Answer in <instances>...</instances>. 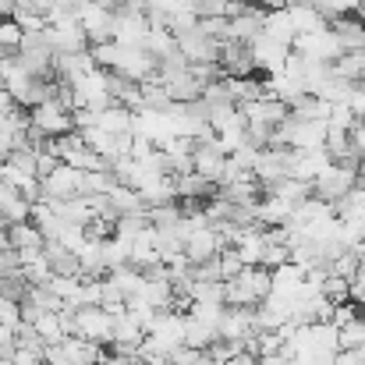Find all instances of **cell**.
<instances>
[{
    "instance_id": "cell-36",
    "label": "cell",
    "mask_w": 365,
    "mask_h": 365,
    "mask_svg": "<svg viewBox=\"0 0 365 365\" xmlns=\"http://www.w3.org/2000/svg\"><path fill=\"white\" fill-rule=\"evenodd\" d=\"M0 323H7L11 330L21 327V302L11 294H0Z\"/></svg>"
},
{
    "instance_id": "cell-5",
    "label": "cell",
    "mask_w": 365,
    "mask_h": 365,
    "mask_svg": "<svg viewBox=\"0 0 365 365\" xmlns=\"http://www.w3.org/2000/svg\"><path fill=\"white\" fill-rule=\"evenodd\" d=\"M78 25L86 29L89 43H110L114 39V7L100 4V0H86L78 7Z\"/></svg>"
},
{
    "instance_id": "cell-13",
    "label": "cell",
    "mask_w": 365,
    "mask_h": 365,
    "mask_svg": "<svg viewBox=\"0 0 365 365\" xmlns=\"http://www.w3.org/2000/svg\"><path fill=\"white\" fill-rule=\"evenodd\" d=\"M245 114V121L248 124H266V128H277V124H284L291 118V107L287 103H280V100H273V96H266V100H255V103H248V107H238Z\"/></svg>"
},
{
    "instance_id": "cell-30",
    "label": "cell",
    "mask_w": 365,
    "mask_h": 365,
    "mask_svg": "<svg viewBox=\"0 0 365 365\" xmlns=\"http://www.w3.org/2000/svg\"><path fill=\"white\" fill-rule=\"evenodd\" d=\"M181 220H185V213L178 202H163V206L149 210V227H156V231H174Z\"/></svg>"
},
{
    "instance_id": "cell-4",
    "label": "cell",
    "mask_w": 365,
    "mask_h": 365,
    "mask_svg": "<svg viewBox=\"0 0 365 365\" xmlns=\"http://www.w3.org/2000/svg\"><path fill=\"white\" fill-rule=\"evenodd\" d=\"M43 185V199H50V202H68V199H78V195H86V170H75V167H68V163H61L46 181H39Z\"/></svg>"
},
{
    "instance_id": "cell-28",
    "label": "cell",
    "mask_w": 365,
    "mask_h": 365,
    "mask_svg": "<svg viewBox=\"0 0 365 365\" xmlns=\"http://www.w3.org/2000/svg\"><path fill=\"white\" fill-rule=\"evenodd\" d=\"M107 199H110V206H114L121 217H128V213H149L145 199H142L135 188H128V185H118V188H114Z\"/></svg>"
},
{
    "instance_id": "cell-10",
    "label": "cell",
    "mask_w": 365,
    "mask_h": 365,
    "mask_svg": "<svg viewBox=\"0 0 365 365\" xmlns=\"http://www.w3.org/2000/svg\"><path fill=\"white\" fill-rule=\"evenodd\" d=\"M220 252H224V238L217 227H199L185 238V255L192 259V266H202V262L217 259Z\"/></svg>"
},
{
    "instance_id": "cell-41",
    "label": "cell",
    "mask_w": 365,
    "mask_h": 365,
    "mask_svg": "<svg viewBox=\"0 0 365 365\" xmlns=\"http://www.w3.org/2000/svg\"><path fill=\"white\" fill-rule=\"evenodd\" d=\"M57 167H61V156L43 149V153H39V163H36V174H39V181H46V178H50Z\"/></svg>"
},
{
    "instance_id": "cell-50",
    "label": "cell",
    "mask_w": 365,
    "mask_h": 365,
    "mask_svg": "<svg viewBox=\"0 0 365 365\" xmlns=\"http://www.w3.org/2000/svg\"><path fill=\"white\" fill-rule=\"evenodd\" d=\"M359 284H365V255H362V266H359Z\"/></svg>"
},
{
    "instance_id": "cell-40",
    "label": "cell",
    "mask_w": 365,
    "mask_h": 365,
    "mask_svg": "<svg viewBox=\"0 0 365 365\" xmlns=\"http://www.w3.org/2000/svg\"><path fill=\"white\" fill-rule=\"evenodd\" d=\"M351 319H359V305H355V302H344V305H337V309H334V316H330V323H334L337 330H341V327H348Z\"/></svg>"
},
{
    "instance_id": "cell-19",
    "label": "cell",
    "mask_w": 365,
    "mask_h": 365,
    "mask_svg": "<svg viewBox=\"0 0 365 365\" xmlns=\"http://www.w3.org/2000/svg\"><path fill=\"white\" fill-rule=\"evenodd\" d=\"M291 121H294V118H291ZM323 145H327V124H316V121L291 124V149L312 153V149H323Z\"/></svg>"
},
{
    "instance_id": "cell-15",
    "label": "cell",
    "mask_w": 365,
    "mask_h": 365,
    "mask_svg": "<svg viewBox=\"0 0 365 365\" xmlns=\"http://www.w3.org/2000/svg\"><path fill=\"white\" fill-rule=\"evenodd\" d=\"M287 14H291V25H294V32L298 36H312V32H323V29H330V18L319 11V7H312V4H287Z\"/></svg>"
},
{
    "instance_id": "cell-2",
    "label": "cell",
    "mask_w": 365,
    "mask_h": 365,
    "mask_svg": "<svg viewBox=\"0 0 365 365\" xmlns=\"http://www.w3.org/2000/svg\"><path fill=\"white\" fill-rule=\"evenodd\" d=\"M174 39H178V53H181L188 64H220V50H224V43L213 39V36H206L199 25L188 29V32H178Z\"/></svg>"
},
{
    "instance_id": "cell-32",
    "label": "cell",
    "mask_w": 365,
    "mask_h": 365,
    "mask_svg": "<svg viewBox=\"0 0 365 365\" xmlns=\"http://www.w3.org/2000/svg\"><path fill=\"white\" fill-rule=\"evenodd\" d=\"M365 348V319H351L348 327H341V351H359Z\"/></svg>"
},
{
    "instance_id": "cell-20",
    "label": "cell",
    "mask_w": 365,
    "mask_h": 365,
    "mask_svg": "<svg viewBox=\"0 0 365 365\" xmlns=\"http://www.w3.org/2000/svg\"><path fill=\"white\" fill-rule=\"evenodd\" d=\"M174 188H178V202H206L210 195H217V185L195 170L185 178H174Z\"/></svg>"
},
{
    "instance_id": "cell-24",
    "label": "cell",
    "mask_w": 365,
    "mask_h": 365,
    "mask_svg": "<svg viewBox=\"0 0 365 365\" xmlns=\"http://www.w3.org/2000/svg\"><path fill=\"white\" fill-rule=\"evenodd\" d=\"M217 341H220V330H217V327H210V323H202V319L188 316V323H185V348L210 351Z\"/></svg>"
},
{
    "instance_id": "cell-42",
    "label": "cell",
    "mask_w": 365,
    "mask_h": 365,
    "mask_svg": "<svg viewBox=\"0 0 365 365\" xmlns=\"http://www.w3.org/2000/svg\"><path fill=\"white\" fill-rule=\"evenodd\" d=\"M11 365H43V351H29V348H14Z\"/></svg>"
},
{
    "instance_id": "cell-29",
    "label": "cell",
    "mask_w": 365,
    "mask_h": 365,
    "mask_svg": "<svg viewBox=\"0 0 365 365\" xmlns=\"http://www.w3.org/2000/svg\"><path fill=\"white\" fill-rule=\"evenodd\" d=\"M145 50H149L156 61H167V57L178 53V39H174L170 29H149V36H145Z\"/></svg>"
},
{
    "instance_id": "cell-6",
    "label": "cell",
    "mask_w": 365,
    "mask_h": 365,
    "mask_svg": "<svg viewBox=\"0 0 365 365\" xmlns=\"http://www.w3.org/2000/svg\"><path fill=\"white\" fill-rule=\"evenodd\" d=\"M114 316H107L100 305H82L75 312V337H86V341H96V344H107L114 341Z\"/></svg>"
},
{
    "instance_id": "cell-49",
    "label": "cell",
    "mask_w": 365,
    "mask_h": 365,
    "mask_svg": "<svg viewBox=\"0 0 365 365\" xmlns=\"http://www.w3.org/2000/svg\"><path fill=\"white\" fill-rule=\"evenodd\" d=\"M359 185H365V160L359 163Z\"/></svg>"
},
{
    "instance_id": "cell-16",
    "label": "cell",
    "mask_w": 365,
    "mask_h": 365,
    "mask_svg": "<svg viewBox=\"0 0 365 365\" xmlns=\"http://www.w3.org/2000/svg\"><path fill=\"white\" fill-rule=\"evenodd\" d=\"M330 29H334V36L341 39L344 53H351V50H365V21L359 18V14H341V18H334V21H330Z\"/></svg>"
},
{
    "instance_id": "cell-1",
    "label": "cell",
    "mask_w": 365,
    "mask_h": 365,
    "mask_svg": "<svg viewBox=\"0 0 365 365\" xmlns=\"http://www.w3.org/2000/svg\"><path fill=\"white\" fill-rule=\"evenodd\" d=\"M359 188V167H341V163H330L319 178H316V185H312V195L316 199H323V202H341V199H348L351 192Z\"/></svg>"
},
{
    "instance_id": "cell-3",
    "label": "cell",
    "mask_w": 365,
    "mask_h": 365,
    "mask_svg": "<svg viewBox=\"0 0 365 365\" xmlns=\"http://www.w3.org/2000/svg\"><path fill=\"white\" fill-rule=\"evenodd\" d=\"M291 50L309 57V61H316V64H337L344 57V46L334 36V29H323V32H312V36H298Z\"/></svg>"
},
{
    "instance_id": "cell-22",
    "label": "cell",
    "mask_w": 365,
    "mask_h": 365,
    "mask_svg": "<svg viewBox=\"0 0 365 365\" xmlns=\"http://www.w3.org/2000/svg\"><path fill=\"white\" fill-rule=\"evenodd\" d=\"M262 32H266L269 39L284 43V46H294V39H298V32H294V25H291V14H287V7L266 11V18H262Z\"/></svg>"
},
{
    "instance_id": "cell-44",
    "label": "cell",
    "mask_w": 365,
    "mask_h": 365,
    "mask_svg": "<svg viewBox=\"0 0 365 365\" xmlns=\"http://www.w3.org/2000/svg\"><path fill=\"white\" fill-rule=\"evenodd\" d=\"M351 145L362 153V160H365V121H359L355 128H351Z\"/></svg>"
},
{
    "instance_id": "cell-51",
    "label": "cell",
    "mask_w": 365,
    "mask_h": 365,
    "mask_svg": "<svg viewBox=\"0 0 365 365\" xmlns=\"http://www.w3.org/2000/svg\"><path fill=\"white\" fill-rule=\"evenodd\" d=\"M0 231H7V217H4V210H0Z\"/></svg>"
},
{
    "instance_id": "cell-35",
    "label": "cell",
    "mask_w": 365,
    "mask_h": 365,
    "mask_svg": "<svg viewBox=\"0 0 365 365\" xmlns=\"http://www.w3.org/2000/svg\"><path fill=\"white\" fill-rule=\"evenodd\" d=\"M323 294H327L334 305H344V302H351V284L330 273V277H327V284H323Z\"/></svg>"
},
{
    "instance_id": "cell-21",
    "label": "cell",
    "mask_w": 365,
    "mask_h": 365,
    "mask_svg": "<svg viewBox=\"0 0 365 365\" xmlns=\"http://www.w3.org/2000/svg\"><path fill=\"white\" fill-rule=\"evenodd\" d=\"M43 252H46V259H50L53 277H82V262H78V255L68 252L61 242H46L43 245Z\"/></svg>"
},
{
    "instance_id": "cell-53",
    "label": "cell",
    "mask_w": 365,
    "mask_h": 365,
    "mask_svg": "<svg viewBox=\"0 0 365 365\" xmlns=\"http://www.w3.org/2000/svg\"><path fill=\"white\" fill-rule=\"evenodd\" d=\"M206 365H213V362H206Z\"/></svg>"
},
{
    "instance_id": "cell-45",
    "label": "cell",
    "mask_w": 365,
    "mask_h": 365,
    "mask_svg": "<svg viewBox=\"0 0 365 365\" xmlns=\"http://www.w3.org/2000/svg\"><path fill=\"white\" fill-rule=\"evenodd\" d=\"M14 199H18V188H11L7 181H0V210H4V206H11Z\"/></svg>"
},
{
    "instance_id": "cell-18",
    "label": "cell",
    "mask_w": 365,
    "mask_h": 365,
    "mask_svg": "<svg viewBox=\"0 0 365 365\" xmlns=\"http://www.w3.org/2000/svg\"><path fill=\"white\" fill-rule=\"evenodd\" d=\"M238 284L248 291V298H252L255 305H262V302L273 294V269H266V266H245Z\"/></svg>"
},
{
    "instance_id": "cell-38",
    "label": "cell",
    "mask_w": 365,
    "mask_h": 365,
    "mask_svg": "<svg viewBox=\"0 0 365 365\" xmlns=\"http://www.w3.org/2000/svg\"><path fill=\"white\" fill-rule=\"evenodd\" d=\"M355 124H359V118L351 114V107H348V103H337V107H334V114H330V124H327V128H337V131H351Z\"/></svg>"
},
{
    "instance_id": "cell-7",
    "label": "cell",
    "mask_w": 365,
    "mask_h": 365,
    "mask_svg": "<svg viewBox=\"0 0 365 365\" xmlns=\"http://www.w3.org/2000/svg\"><path fill=\"white\" fill-rule=\"evenodd\" d=\"M32 128L43 138H64V135L75 131V121H71V110H64L57 100H46L32 110Z\"/></svg>"
},
{
    "instance_id": "cell-27",
    "label": "cell",
    "mask_w": 365,
    "mask_h": 365,
    "mask_svg": "<svg viewBox=\"0 0 365 365\" xmlns=\"http://www.w3.org/2000/svg\"><path fill=\"white\" fill-rule=\"evenodd\" d=\"M334 75H337V78H344V82L365 86V50H351V53H344V57L334 64Z\"/></svg>"
},
{
    "instance_id": "cell-26",
    "label": "cell",
    "mask_w": 365,
    "mask_h": 365,
    "mask_svg": "<svg viewBox=\"0 0 365 365\" xmlns=\"http://www.w3.org/2000/svg\"><path fill=\"white\" fill-rule=\"evenodd\" d=\"M7 242H11L14 252H25V248H43L46 238H43V231L32 220H25V224H11L7 227Z\"/></svg>"
},
{
    "instance_id": "cell-17",
    "label": "cell",
    "mask_w": 365,
    "mask_h": 365,
    "mask_svg": "<svg viewBox=\"0 0 365 365\" xmlns=\"http://www.w3.org/2000/svg\"><path fill=\"white\" fill-rule=\"evenodd\" d=\"M262 18H266L262 7H252L248 14H242V18H231L227 39H235V43H242V46H252V43L262 36Z\"/></svg>"
},
{
    "instance_id": "cell-33",
    "label": "cell",
    "mask_w": 365,
    "mask_h": 365,
    "mask_svg": "<svg viewBox=\"0 0 365 365\" xmlns=\"http://www.w3.org/2000/svg\"><path fill=\"white\" fill-rule=\"evenodd\" d=\"M21 39H25L21 25H18L14 18H0V46H4L7 53H18V50H21Z\"/></svg>"
},
{
    "instance_id": "cell-48",
    "label": "cell",
    "mask_w": 365,
    "mask_h": 365,
    "mask_svg": "<svg viewBox=\"0 0 365 365\" xmlns=\"http://www.w3.org/2000/svg\"><path fill=\"white\" fill-rule=\"evenodd\" d=\"M255 365H287V362H284L280 355H273V359H259V362H255Z\"/></svg>"
},
{
    "instance_id": "cell-23",
    "label": "cell",
    "mask_w": 365,
    "mask_h": 365,
    "mask_svg": "<svg viewBox=\"0 0 365 365\" xmlns=\"http://www.w3.org/2000/svg\"><path fill=\"white\" fill-rule=\"evenodd\" d=\"M330 114H334V103H327L323 96H302L294 107H291V118L294 121H316V124H330Z\"/></svg>"
},
{
    "instance_id": "cell-34",
    "label": "cell",
    "mask_w": 365,
    "mask_h": 365,
    "mask_svg": "<svg viewBox=\"0 0 365 365\" xmlns=\"http://www.w3.org/2000/svg\"><path fill=\"white\" fill-rule=\"evenodd\" d=\"M217 262H220V277H224V284L242 277L245 262H242V255H238V248H224V252L217 255Z\"/></svg>"
},
{
    "instance_id": "cell-52",
    "label": "cell",
    "mask_w": 365,
    "mask_h": 365,
    "mask_svg": "<svg viewBox=\"0 0 365 365\" xmlns=\"http://www.w3.org/2000/svg\"><path fill=\"white\" fill-rule=\"evenodd\" d=\"M4 163H7V160H4V156H0V170H4Z\"/></svg>"
},
{
    "instance_id": "cell-8",
    "label": "cell",
    "mask_w": 365,
    "mask_h": 365,
    "mask_svg": "<svg viewBox=\"0 0 365 365\" xmlns=\"http://www.w3.org/2000/svg\"><path fill=\"white\" fill-rule=\"evenodd\" d=\"M252 50V61H255V68L269 78V75H280L284 71V64H287V57H291V46H284V43H277V39H269L266 32L248 46Z\"/></svg>"
},
{
    "instance_id": "cell-43",
    "label": "cell",
    "mask_w": 365,
    "mask_h": 365,
    "mask_svg": "<svg viewBox=\"0 0 365 365\" xmlns=\"http://www.w3.org/2000/svg\"><path fill=\"white\" fill-rule=\"evenodd\" d=\"M348 107H351V114H355L359 121H365V86H355V93H351Z\"/></svg>"
},
{
    "instance_id": "cell-54",
    "label": "cell",
    "mask_w": 365,
    "mask_h": 365,
    "mask_svg": "<svg viewBox=\"0 0 365 365\" xmlns=\"http://www.w3.org/2000/svg\"><path fill=\"white\" fill-rule=\"evenodd\" d=\"M43 365H46V362H43Z\"/></svg>"
},
{
    "instance_id": "cell-37",
    "label": "cell",
    "mask_w": 365,
    "mask_h": 365,
    "mask_svg": "<svg viewBox=\"0 0 365 365\" xmlns=\"http://www.w3.org/2000/svg\"><path fill=\"white\" fill-rule=\"evenodd\" d=\"M287 262H291V248L287 245H266V252H262V266L266 269H280Z\"/></svg>"
},
{
    "instance_id": "cell-31",
    "label": "cell",
    "mask_w": 365,
    "mask_h": 365,
    "mask_svg": "<svg viewBox=\"0 0 365 365\" xmlns=\"http://www.w3.org/2000/svg\"><path fill=\"white\" fill-rule=\"evenodd\" d=\"M359 266H362V255L348 248L344 255H337V259L330 262V273L341 277V280H348V284H355V280H359Z\"/></svg>"
},
{
    "instance_id": "cell-11",
    "label": "cell",
    "mask_w": 365,
    "mask_h": 365,
    "mask_svg": "<svg viewBox=\"0 0 365 365\" xmlns=\"http://www.w3.org/2000/svg\"><path fill=\"white\" fill-rule=\"evenodd\" d=\"M255 337V309H224L220 319V341L245 344Z\"/></svg>"
},
{
    "instance_id": "cell-39",
    "label": "cell",
    "mask_w": 365,
    "mask_h": 365,
    "mask_svg": "<svg viewBox=\"0 0 365 365\" xmlns=\"http://www.w3.org/2000/svg\"><path fill=\"white\" fill-rule=\"evenodd\" d=\"M206 351H195V348H178L170 355V365H206Z\"/></svg>"
},
{
    "instance_id": "cell-14",
    "label": "cell",
    "mask_w": 365,
    "mask_h": 365,
    "mask_svg": "<svg viewBox=\"0 0 365 365\" xmlns=\"http://www.w3.org/2000/svg\"><path fill=\"white\" fill-rule=\"evenodd\" d=\"M330 153L327 149H312V153H298L294 149V160H291V178L294 181H305V185H316V178L330 167Z\"/></svg>"
},
{
    "instance_id": "cell-9",
    "label": "cell",
    "mask_w": 365,
    "mask_h": 365,
    "mask_svg": "<svg viewBox=\"0 0 365 365\" xmlns=\"http://www.w3.org/2000/svg\"><path fill=\"white\" fill-rule=\"evenodd\" d=\"M192 167H195V174H202L206 181H213V185L220 188L224 170H227V153L220 149L217 138H213V142H199V149L192 153Z\"/></svg>"
},
{
    "instance_id": "cell-47",
    "label": "cell",
    "mask_w": 365,
    "mask_h": 365,
    "mask_svg": "<svg viewBox=\"0 0 365 365\" xmlns=\"http://www.w3.org/2000/svg\"><path fill=\"white\" fill-rule=\"evenodd\" d=\"M0 344H7V348H14V330H11L7 323H0Z\"/></svg>"
},
{
    "instance_id": "cell-46",
    "label": "cell",
    "mask_w": 365,
    "mask_h": 365,
    "mask_svg": "<svg viewBox=\"0 0 365 365\" xmlns=\"http://www.w3.org/2000/svg\"><path fill=\"white\" fill-rule=\"evenodd\" d=\"M14 107H18V103H14V96H11V93L0 86V114H11Z\"/></svg>"
},
{
    "instance_id": "cell-25",
    "label": "cell",
    "mask_w": 365,
    "mask_h": 365,
    "mask_svg": "<svg viewBox=\"0 0 365 365\" xmlns=\"http://www.w3.org/2000/svg\"><path fill=\"white\" fill-rule=\"evenodd\" d=\"M131 124H135V110H128L121 103H110L107 110L96 114V128H103L110 135H131Z\"/></svg>"
},
{
    "instance_id": "cell-12",
    "label": "cell",
    "mask_w": 365,
    "mask_h": 365,
    "mask_svg": "<svg viewBox=\"0 0 365 365\" xmlns=\"http://www.w3.org/2000/svg\"><path fill=\"white\" fill-rule=\"evenodd\" d=\"M185 323H188V312H160L149 337H156L170 351H178V348H185Z\"/></svg>"
}]
</instances>
